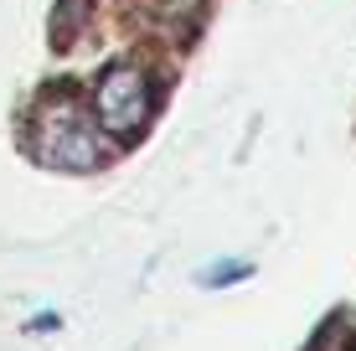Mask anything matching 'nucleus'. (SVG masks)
Listing matches in <instances>:
<instances>
[{"mask_svg": "<svg viewBox=\"0 0 356 351\" xmlns=\"http://www.w3.org/2000/svg\"><path fill=\"white\" fill-rule=\"evenodd\" d=\"M31 155L52 171H98L108 161V135L98 129L93 108H83L72 93H47L31 108Z\"/></svg>", "mask_w": 356, "mask_h": 351, "instance_id": "obj_1", "label": "nucleus"}, {"mask_svg": "<svg viewBox=\"0 0 356 351\" xmlns=\"http://www.w3.org/2000/svg\"><path fill=\"white\" fill-rule=\"evenodd\" d=\"M88 108H93L98 129H104L108 140L145 135L150 119H155V78H150V67H140V63H108L104 72H98V83H93Z\"/></svg>", "mask_w": 356, "mask_h": 351, "instance_id": "obj_2", "label": "nucleus"}, {"mask_svg": "<svg viewBox=\"0 0 356 351\" xmlns=\"http://www.w3.org/2000/svg\"><path fill=\"white\" fill-rule=\"evenodd\" d=\"M248 274H253L248 263H232V259H227V263H217V269H207V274H202V284L222 289V284H238V279H248Z\"/></svg>", "mask_w": 356, "mask_h": 351, "instance_id": "obj_3", "label": "nucleus"}]
</instances>
